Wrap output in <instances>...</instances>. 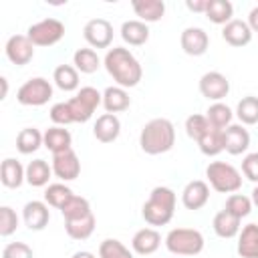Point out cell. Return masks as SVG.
<instances>
[{
  "mask_svg": "<svg viewBox=\"0 0 258 258\" xmlns=\"http://www.w3.org/2000/svg\"><path fill=\"white\" fill-rule=\"evenodd\" d=\"M103 64H105L107 73L113 77V81L123 89H131V87L139 85V81L143 77V69H141L139 60L135 58V54L129 48H123V46L109 48L103 58Z\"/></svg>",
  "mask_w": 258,
  "mask_h": 258,
  "instance_id": "1",
  "label": "cell"
},
{
  "mask_svg": "<svg viewBox=\"0 0 258 258\" xmlns=\"http://www.w3.org/2000/svg\"><path fill=\"white\" fill-rule=\"evenodd\" d=\"M175 143V127L169 119L157 117L143 125L139 133V147L147 155L167 153Z\"/></svg>",
  "mask_w": 258,
  "mask_h": 258,
  "instance_id": "2",
  "label": "cell"
},
{
  "mask_svg": "<svg viewBox=\"0 0 258 258\" xmlns=\"http://www.w3.org/2000/svg\"><path fill=\"white\" fill-rule=\"evenodd\" d=\"M173 214H175V191L167 185L153 187L141 210L143 220L149 226H165L171 222Z\"/></svg>",
  "mask_w": 258,
  "mask_h": 258,
  "instance_id": "3",
  "label": "cell"
},
{
  "mask_svg": "<svg viewBox=\"0 0 258 258\" xmlns=\"http://www.w3.org/2000/svg\"><path fill=\"white\" fill-rule=\"evenodd\" d=\"M204 236L194 228H173L165 236V248L175 256H196L204 250Z\"/></svg>",
  "mask_w": 258,
  "mask_h": 258,
  "instance_id": "4",
  "label": "cell"
},
{
  "mask_svg": "<svg viewBox=\"0 0 258 258\" xmlns=\"http://www.w3.org/2000/svg\"><path fill=\"white\" fill-rule=\"evenodd\" d=\"M206 177L210 185L220 194H236L242 187V173L226 161H212L206 167Z\"/></svg>",
  "mask_w": 258,
  "mask_h": 258,
  "instance_id": "5",
  "label": "cell"
},
{
  "mask_svg": "<svg viewBox=\"0 0 258 258\" xmlns=\"http://www.w3.org/2000/svg\"><path fill=\"white\" fill-rule=\"evenodd\" d=\"M69 107H71V113H73V121L75 123H87L95 109L99 105H103V95L95 89V87H81L79 93L67 101Z\"/></svg>",
  "mask_w": 258,
  "mask_h": 258,
  "instance_id": "6",
  "label": "cell"
},
{
  "mask_svg": "<svg viewBox=\"0 0 258 258\" xmlns=\"http://www.w3.org/2000/svg\"><path fill=\"white\" fill-rule=\"evenodd\" d=\"M52 97V85L44 77H32L20 85L16 91V101L26 107H40L46 105Z\"/></svg>",
  "mask_w": 258,
  "mask_h": 258,
  "instance_id": "7",
  "label": "cell"
},
{
  "mask_svg": "<svg viewBox=\"0 0 258 258\" xmlns=\"http://www.w3.org/2000/svg\"><path fill=\"white\" fill-rule=\"evenodd\" d=\"M26 36L34 46H52L64 36V24L56 18H44L36 24H30Z\"/></svg>",
  "mask_w": 258,
  "mask_h": 258,
  "instance_id": "8",
  "label": "cell"
},
{
  "mask_svg": "<svg viewBox=\"0 0 258 258\" xmlns=\"http://www.w3.org/2000/svg\"><path fill=\"white\" fill-rule=\"evenodd\" d=\"M83 36L91 48H109L113 42V24L105 18H93L85 24Z\"/></svg>",
  "mask_w": 258,
  "mask_h": 258,
  "instance_id": "9",
  "label": "cell"
},
{
  "mask_svg": "<svg viewBox=\"0 0 258 258\" xmlns=\"http://www.w3.org/2000/svg\"><path fill=\"white\" fill-rule=\"evenodd\" d=\"M4 52H6V58L16 64V67H24L32 60L34 56V44L30 42V38L26 34H12L8 40H6V46H4Z\"/></svg>",
  "mask_w": 258,
  "mask_h": 258,
  "instance_id": "10",
  "label": "cell"
},
{
  "mask_svg": "<svg viewBox=\"0 0 258 258\" xmlns=\"http://www.w3.org/2000/svg\"><path fill=\"white\" fill-rule=\"evenodd\" d=\"M200 93L202 97H206L208 101H214V103H220L224 97H228L230 93V81L218 73V71H210L206 75H202L200 79Z\"/></svg>",
  "mask_w": 258,
  "mask_h": 258,
  "instance_id": "11",
  "label": "cell"
},
{
  "mask_svg": "<svg viewBox=\"0 0 258 258\" xmlns=\"http://www.w3.org/2000/svg\"><path fill=\"white\" fill-rule=\"evenodd\" d=\"M179 44H181V50L189 56H202L206 54L208 46H210V36L204 28L200 26H187L181 36H179Z\"/></svg>",
  "mask_w": 258,
  "mask_h": 258,
  "instance_id": "12",
  "label": "cell"
},
{
  "mask_svg": "<svg viewBox=\"0 0 258 258\" xmlns=\"http://www.w3.org/2000/svg\"><path fill=\"white\" fill-rule=\"evenodd\" d=\"M52 173L62 181H73L81 173V161L73 149L52 155Z\"/></svg>",
  "mask_w": 258,
  "mask_h": 258,
  "instance_id": "13",
  "label": "cell"
},
{
  "mask_svg": "<svg viewBox=\"0 0 258 258\" xmlns=\"http://www.w3.org/2000/svg\"><path fill=\"white\" fill-rule=\"evenodd\" d=\"M22 218H24V224L28 230L32 232H40L48 226V220H50V210H48V204L46 202H40V200H32L24 206L22 210Z\"/></svg>",
  "mask_w": 258,
  "mask_h": 258,
  "instance_id": "14",
  "label": "cell"
},
{
  "mask_svg": "<svg viewBox=\"0 0 258 258\" xmlns=\"http://www.w3.org/2000/svg\"><path fill=\"white\" fill-rule=\"evenodd\" d=\"M210 200V185L204 179H194L185 183L181 191V204L187 210H202Z\"/></svg>",
  "mask_w": 258,
  "mask_h": 258,
  "instance_id": "15",
  "label": "cell"
},
{
  "mask_svg": "<svg viewBox=\"0 0 258 258\" xmlns=\"http://www.w3.org/2000/svg\"><path fill=\"white\" fill-rule=\"evenodd\" d=\"M250 147V133L244 125H228L224 129V151L240 155Z\"/></svg>",
  "mask_w": 258,
  "mask_h": 258,
  "instance_id": "16",
  "label": "cell"
},
{
  "mask_svg": "<svg viewBox=\"0 0 258 258\" xmlns=\"http://www.w3.org/2000/svg\"><path fill=\"white\" fill-rule=\"evenodd\" d=\"M121 133V121L117 115L113 113H103L101 117H97L95 127H93V135L97 141L101 143H113Z\"/></svg>",
  "mask_w": 258,
  "mask_h": 258,
  "instance_id": "17",
  "label": "cell"
},
{
  "mask_svg": "<svg viewBox=\"0 0 258 258\" xmlns=\"http://www.w3.org/2000/svg\"><path fill=\"white\" fill-rule=\"evenodd\" d=\"M161 246V236L155 228H141L131 238V248L139 256H149Z\"/></svg>",
  "mask_w": 258,
  "mask_h": 258,
  "instance_id": "18",
  "label": "cell"
},
{
  "mask_svg": "<svg viewBox=\"0 0 258 258\" xmlns=\"http://www.w3.org/2000/svg\"><path fill=\"white\" fill-rule=\"evenodd\" d=\"M0 181L2 185L16 189L22 185V181H26V167H22V163L14 157H6L0 165Z\"/></svg>",
  "mask_w": 258,
  "mask_h": 258,
  "instance_id": "19",
  "label": "cell"
},
{
  "mask_svg": "<svg viewBox=\"0 0 258 258\" xmlns=\"http://www.w3.org/2000/svg\"><path fill=\"white\" fill-rule=\"evenodd\" d=\"M222 38L230 44V46H246L252 40V30L248 26V22L244 20H230L224 28H222Z\"/></svg>",
  "mask_w": 258,
  "mask_h": 258,
  "instance_id": "20",
  "label": "cell"
},
{
  "mask_svg": "<svg viewBox=\"0 0 258 258\" xmlns=\"http://www.w3.org/2000/svg\"><path fill=\"white\" fill-rule=\"evenodd\" d=\"M71 145H73V135H71L69 129L54 125V127H48V129L44 131V147H46L52 155H54V153H62V151H67V149H73Z\"/></svg>",
  "mask_w": 258,
  "mask_h": 258,
  "instance_id": "21",
  "label": "cell"
},
{
  "mask_svg": "<svg viewBox=\"0 0 258 258\" xmlns=\"http://www.w3.org/2000/svg\"><path fill=\"white\" fill-rule=\"evenodd\" d=\"M129 105H131V97L123 87L115 85V87H107L103 91V107H105L107 113L115 115V113L127 111Z\"/></svg>",
  "mask_w": 258,
  "mask_h": 258,
  "instance_id": "22",
  "label": "cell"
},
{
  "mask_svg": "<svg viewBox=\"0 0 258 258\" xmlns=\"http://www.w3.org/2000/svg\"><path fill=\"white\" fill-rule=\"evenodd\" d=\"M240 258H258V224H246L238 234Z\"/></svg>",
  "mask_w": 258,
  "mask_h": 258,
  "instance_id": "23",
  "label": "cell"
},
{
  "mask_svg": "<svg viewBox=\"0 0 258 258\" xmlns=\"http://www.w3.org/2000/svg\"><path fill=\"white\" fill-rule=\"evenodd\" d=\"M240 222H242L240 218H236V216H232L230 212L222 210V212H218V214L214 216L212 228H214L216 236H220V238H224V240H230V238H234V236L240 234V230H242Z\"/></svg>",
  "mask_w": 258,
  "mask_h": 258,
  "instance_id": "24",
  "label": "cell"
},
{
  "mask_svg": "<svg viewBox=\"0 0 258 258\" xmlns=\"http://www.w3.org/2000/svg\"><path fill=\"white\" fill-rule=\"evenodd\" d=\"M133 12L145 24L147 22H157L165 14V4H163V0H135L133 2Z\"/></svg>",
  "mask_w": 258,
  "mask_h": 258,
  "instance_id": "25",
  "label": "cell"
},
{
  "mask_svg": "<svg viewBox=\"0 0 258 258\" xmlns=\"http://www.w3.org/2000/svg\"><path fill=\"white\" fill-rule=\"evenodd\" d=\"M200 151L208 157H216L224 151V129H216L210 125V129L196 141Z\"/></svg>",
  "mask_w": 258,
  "mask_h": 258,
  "instance_id": "26",
  "label": "cell"
},
{
  "mask_svg": "<svg viewBox=\"0 0 258 258\" xmlns=\"http://www.w3.org/2000/svg\"><path fill=\"white\" fill-rule=\"evenodd\" d=\"M121 38L131 46H141L149 40V28L141 20H127L121 24Z\"/></svg>",
  "mask_w": 258,
  "mask_h": 258,
  "instance_id": "27",
  "label": "cell"
},
{
  "mask_svg": "<svg viewBox=\"0 0 258 258\" xmlns=\"http://www.w3.org/2000/svg\"><path fill=\"white\" fill-rule=\"evenodd\" d=\"M73 67L83 75H93L101 67V58L95 48H77L73 54Z\"/></svg>",
  "mask_w": 258,
  "mask_h": 258,
  "instance_id": "28",
  "label": "cell"
},
{
  "mask_svg": "<svg viewBox=\"0 0 258 258\" xmlns=\"http://www.w3.org/2000/svg\"><path fill=\"white\" fill-rule=\"evenodd\" d=\"M95 224L97 220H95V214L91 212L77 220H64V230L73 240H87L95 232Z\"/></svg>",
  "mask_w": 258,
  "mask_h": 258,
  "instance_id": "29",
  "label": "cell"
},
{
  "mask_svg": "<svg viewBox=\"0 0 258 258\" xmlns=\"http://www.w3.org/2000/svg\"><path fill=\"white\" fill-rule=\"evenodd\" d=\"M40 145H44V133H40L34 127H24L20 129V133L16 135V149L22 155H30L34 153Z\"/></svg>",
  "mask_w": 258,
  "mask_h": 258,
  "instance_id": "30",
  "label": "cell"
},
{
  "mask_svg": "<svg viewBox=\"0 0 258 258\" xmlns=\"http://www.w3.org/2000/svg\"><path fill=\"white\" fill-rule=\"evenodd\" d=\"M52 175V165H48L44 159H32L26 165V183L32 187H44Z\"/></svg>",
  "mask_w": 258,
  "mask_h": 258,
  "instance_id": "31",
  "label": "cell"
},
{
  "mask_svg": "<svg viewBox=\"0 0 258 258\" xmlns=\"http://www.w3.org/2000/svg\"><path fill=\"white\" fill-rule=\"evenodd\" d=\"M206 16H208L210 22L226 26L234 16V6H232L230 0H208Z\"/></svg>",
  "mask_w": 258,
  "mask_h": 258,
  "instance_id": "32",
  "label": "cell"
},
{
  "mask_svg": "<svg viewBox=\"0 0 258 258\" xmlns=\"http://www.w3.org/2000/svg\"><path fill=\"white\" fill-rule=\"evenodd\" d=\"M52 81L60 91L71 93L79 89V71L73 64H58L52 73Z\"/></svg>",
  "mask_w": 258,
  "mask_h": 258,
  "instance_id": "33",
  "label": "cell"
},
{
  "mask_svg": "<svg viewBox=\"0 0 258 258\" xmlns=\"http://www.w3.org/2000/svg\"><path fill=\"white\" fill-rule=\"evenodd\" d=\"M232 117H234L232 109L226 103H222V101L220 103H212L208 107V111H206L208 123L212 127H216V129H226L228 125H232Z\"/></svg>",
  "mask_w": 258,
  "mask_h": 258,
  "instance_id": "34",
  "label": "cell"
},
{
  "mask_svg": "<svg viewBox=\"0 0 258 258\" xmlns=\"http://www.w3.org/2000/svg\"><path fill=\"white\" fill-rule=\"evenodd\" d=\"M236 117L240 119V125H256L258 123V97L254 95L242 97L236 105Z\"/></svg>",
  "mask_w": 258,
  "mask_h": 258,
  "instance_id": "35",
  "label": "cell"
},
{
  "mask_svg": "<svg viewBox=\"0 0 258 258\" xmlns=\"http://www.w3.org/2000/svg\"><path fill=\"white\" fill-rule=\"evenodd\" d=\"M73 196H75L73 189H71L69 185H64V183H50V185H46V189H44V202H46L48 206L56 208V210H60Z\"/></svg>",
  "mask_w": 258,
  "mask_h": 258,
  "instance_id": "36",
  "label": "cell"
},
{
  "mask_svg": "<svg viewBox=\"0 0 258 258\" xmlns=\"http://www.w3.org/2000/svg\"><path fill=\"white\" fill-rule=\"evenodd\" d=\"M91 212H93V210H91V204H89V200L83 198V196H73V198L60 208V214H62L64 220H77V218H83V216H87V214H91Z\"/></svg>",
  "mask_w": 258,
  "mask_h": 258,
  "instance_id": "37",
  "label": "cell"
},
{
  "mask_svg": "<svg viewBox=\"0 0 258 258\" xmlns=\"http://www.w3.org/2000/svg\"><path fill=\"white\" fill-rule=\"evenodd\" d=\"M252 206H254V204H252V200H250L248 196H244V194H232V196L226 200L224 210L242 220V218H246V216L252 212Z\"/></svg>",
  "mask_w": 258,
  "mask_h": 258,
  "instance_id": "38",
  "label": "cell"
},
{
  "mask_svg": "<svg viewBox=\"0 0 258 258\" xmlns=\"http://www.w3.org/2000/svg\"><path fill=\"white\" fill-rule=\"evenodd\" d=\"M99 258H133V254L123 242L115 238H107L99 246Z\"/></svg>",
  "mask_w": 258,
  "mask_h": 258,
  "instance_id": "39",
  "label": "cell"
},
{
  "mask_svg": "<svg viewBox=\"0 0 258 258\" xmlns=\"http://www.w3.org/2000/svg\"><path fill=\"white\" fill-rule=\"evenodd\" d=\"M208 129H210V123H208L206 115L194 113V115H189V117L185 119V133H187V137L194 139V141H198Z\"/></svg>",
  "mask_w": 258,
  "mask_h": 258,
  "instance_id": "40",
  "label": "cell"
},
{
  "mask_svg": "<svg viewBox=\"0 0 258 258\" xmlns=\"http://www.w3.org/2000/svg\"><path fill=\"white\" fill-rule=\"evenodd\" d=\"M18 228V214L10 208V206H2L0 208V236H10L14 234Z\"/></svg>",
  "mask_w": 258,
  "mask_h": 258,
  "instance_id": "41",
  "label": "cell"
},
{
  "mask_svg": "<svg viewBox=\"0 0 258 258\" xmlns=\"http://www.w3.org/2000/svg\"><path fill=\"white\" fill-rule=\"evenodd\" d=\"M48 115H50V121H52L54 125H58V127H67V125L75 123L69 103H54V105L50 107Z\"/></svg>",
  "mask_w": 258,
  "mask_h": 258,
  "instance_id": "42",
  "label": "cell"
},
{
  "mask_svg": "<svg viewBox=\"0 0 258 258\" xmlns=\"http://www.w3.org/2000/svg\"><path fill=\"white\" fill-rule=\"evenodd\" d=\"M2 258H34V252L24 242H10L4 246Z\"/></svg>",
  "mask_w": 258,
  "mask_h": 258,
  "instance_id": "43",
  "label": "cell"
},
{
  "mask_svg": "<svg viewBox=\"0 0 258 258\" xmlns=\"http://www.w3.org/2000/svg\"><path fill=\"white\" fill-rule=\"evenodd\" d=\"M242 173L246 179L258 183V153H248L242 159Z\"/></svg>",
  "mask_w": 258,
  "mask_h": 258,
  "instance_id": "44",
  "label": "cell"
},
{
  "mask_svg": "<svg viewBox=\"0 0 258 258\" xmlns=\"http://www.w3.org/2000/svg\"><path fill=\"white\" fill-rule=\"evenodd\" d=\"M185 6L189 12H198V14H206L208 8V0H185Z\"/></svg>",
  "mask_w": 258,
  "mask_h": 258,
  "instance_id": "45",
  "label": "cell"
},
{
  "mask_svg": "<svg viewBox=\"0 0 258 258\" xmlns=\"http://www.w3.org/2000/svg\"><path fill=\"white\" fill-rule=\"evenodd\" d=\"M248 26L252 32H258V6H254L248 14Z\"/></svg>",
  "mask_w": 258,
  "mask_h": 258,
  "instance_id": "46",
  "label": "cell"
},
{
  "mask_svg": "<svg viewBox=\"0 0 258 258\" xmlns=\"http://www.w3.org/2000/svg\"><path fill=\"white\" fill-rule=\"evenodd\" d=\"M0 83H2V95H0V99H6V95H8V79L2 77Z\"/></svg>",
  "mask_w": 258,
  "mask_h": 258,
  "instance_id": "47",
  "label": "cell"
},
{
  "mask_svg": "<svg viewBox=\"0 0 258 258\" xmlns=\"http://www.w3.org/2000/svg\"><path fill=\"white\" fill-rule=\"evenodd\" d=\"M73 258H97V256L91 254V252H87V250H81V252H75Z\"/></svg>",
  "mask_w": 258,
  "mask_h": 258,
  "instance_id": "48",
  "label": "cell"
},
{
  "mask_svg": "<svg viewBox=\"0 0 258 258\" xmlns=\"http://www.w3.org/2000/svg\"><path fill=\"white\" fill-rule=\"evenodd\" d=\"M250 200H252V204H254V206L258 208V185H256V187L252 189V196H250Z\"/></svg>",
  "mask_w": 258,
  "mask_h": 258,
  "instance_id": "49",
  "label": "cell"
}]
</instances>
